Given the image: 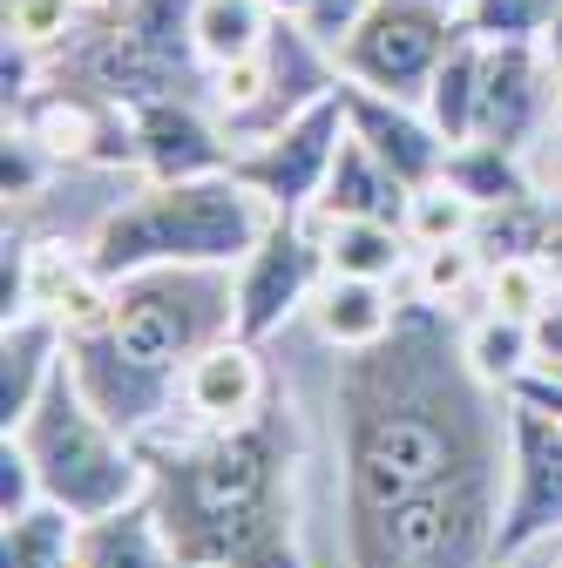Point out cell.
Instances as JSON below:
<instances>
[{
	"mask_svg": "<svg viewBox=\"0 0 562 568\" xmlns=\"http://www.w3.org/2000/svg\"><path fill=\"white\" fill-rule=\"evenodd\" d=\"M285 406L251 426H203L190 440L150 434V501L183 568H305L292 541V426Z\"/></svg>",
	"mask_w": 562,
	"mask_h": 568,
	"instance_id": "6da1fadb",
	"label": "cell"
},
{
	"mask_svg": "<svg viewBox=\"0 0 562 568\" xmlns=\"http://www.w3.org/2000/svg\"><path fill=\"white\" fill-rule=\"evenodd\" d=\"M271 224H278V210L238 170L150 183L96 224L89 264L109 284L129 271H150V264H231L238 271Z\"/></svg>",
	"mask_w": 562,
	"mask_h": 568,
	"instance_id": "7a4b0ae2",
	"label": "cell"
},
{
	"mask_svg": "<svg viewBox=\"0 0 562 568\" xmlns=\"http://www.w3.org/2000/svg\"><path fill=\"white\" fill-rule=\"evenodd\" d=\"M8 440H21V454L34 460V480H41V501L68 508L76 521L89 515H109V508H129L143 501L157 467H150V447L122 434V426L82 393L76 366H54L48 393L34 399V413L14 426Z\"/></svg>",
	"mask_w": 562,
	"mask_h": 568,
	"instance_id": "3957f363",
	"label": "cell"
},
{
	"mask_svg": "<svg viewBox=\"0 0 562 568\" xmlns=\"http://www.w3.org/2000/svg\"><path fill=\"white\" fill-rule=\"evenodd\" d=\"M102 325L129 359H143L157 373H177L210 352L218 338L238 332V277L231 264H150L109 284Z\"/></svg>",
	"mask_w": 562,
	"mask_h": 568,
	"instance_id": "277c9868",
	"label": "cell"
},
{
	"mask_svg": "<svg viewBox=\"0 0 562 568\" xmlns=\"http://www.w3.org/2000/svg\"><path fill=\"white\" fill-rule=\"evenodd\" d=\"M454 41H461V14L441 8V0H373L353 21V34L332 48V61H339V82L420 102Z\"/></svg>",
	"mask_w": 562,
	"mask_h": 568,
	"instance_id": "5b68a950",
	"label": "cell"
},
{
	"mask_svg": "<svg viewBox=\"0 0 562 568\" xmlns=\"http://www.w3.org/2000/svg\"><path fill=\"white\" fill-rule=\"evenodd\" d=\"M345 82L325 89L319 102H305L299 115H285L271 135H258L251 150H238V176L278 210V217H305V210H319V190L339 163V142H345Z\"/></svg>",
	"mask_w": 562,
	"mask_h": 568,
	"instance_id": "8992f818",
	"label": "cell"
},
{
	"mask_svg": "<svg viewBox=\"0 0 562 568\" xmlns=\"http://www.w3.org/2000/svg\"><path fill=\"white\" fill-rule=\"evenodd\" d=\"M555 541H562V419L509 393V494H502L495 561Z\"/></svg>",
	"mask_w": 562,
	"mask_h": 568,
	"instance_id": "52a82bcc",
	"label": "cell"
},
{
	"mask_svg": "<svg viewBox=\"0 0 562 568\" xmlns=\"http://www.w3.org/2000/svg\"><path fill=\"white\" fill-rule=\"evenodd\" d=\"M325 284V237H319V210L305 217H278L258 251L238 264V338L264 345L271 332H285L299 305Z\"/></svg>",
	"mask_w": 562,
	"mask_h": 568,
	"instance_id": "ba28073f",
	"label": "cell"
},
{
	"mask_svg": "<svg viewBox=\"0 0 562 568\" xmlns=\"http://www.w3.org/2000/svg\"><path fill=\"white\" fill-rule=\"evenodd\" d=\"M136 122V170L150 183H183V176H218L238 163V142L224 122H210L197 102L183 95H150V102H129Z\"/></svg>",
	"mask_w": 562,
	"mask_h": 568,
	"instance_id": "9c48e42d",
	"label": "cell"
},
{
	"mask_svg": "<svg viewBox=\"0 0 562 568\" xmlns=\"http://www.w3.org/2000/svg\"><path fill=\"white\" fill-rule=\"evenodd\" d=\"M474 135L509 142V150H535L549 135V61L535 41H488Z\"/></svg>",
	"mask_w": 562,
	"mask_h": 568,
	"instance_id": "30bf717a",
	"label": "cell"
},
{
	"mask_svg": "<svg viewBox=\"0 0 562 568\" xmlns=\"http://www.w3.org/2000/svg\"><path fill=\"white\" fill-rule=\"evenodd\" d=\"M345 122H353V135L367 142V150L400 176V183H434L448 170V150L454 142L434 129V115L420 102H400V95H380V89H353L345 82Z\"/></svg>",
	"mask_w": 562,
	"mask_h": 568,
	"instance_id": "8fae6325",
	"label": "cell"
},
{
	"mask_svg": "<svg viewBox=\"0 0 562 568\" xmlns=\"http://www.w3.org/2000/svg\"><path fill=\"white\" fill-rule=\"evenodd\" d=\"M183 413L197 426H251L258 413H271V373L258 359L251 338H218L210 352L183 366Z\"/></svg>",
	"mask_w": 562,
	"mask_h": 568,
	"instance_id": "7c38bea8",
	"label": "cell"
},
{
	"mask_svg": "<svg viewBox=\"0 0 562 568\" xmlns=\"http://www.w3.org/2000/svg\"><path fill=\"white\" fill-rule=\"evenodd\" d=\"M61 359H68L61 318H48V312L8 318V332H0V434H14V426L34 413V399L48 393Z\"/></svg>",
	"mask_w": 562,
	"mask_h": 568,
	"instance_id": "4fadbf2b",
	"label": "cell"
},
{
	"mask_svg": "<svg viewBox=\"0 0 562 568\" xmlns=\"http://www.w3.org/2000/svg\"><path fill=\"white\" fill-rule=\"evenodd\" d=\"M76 561L82 568H183L150 494H143V501H129V508L89 515L82 535H76Z\"/></svg>",
	"mask_w": 562,
	"mask_h": 568,
	"instance_id": "5bb4252c",
	"label": "cell"
},
{
	"mask_svg": "<svg viewBox=\"0 0 562 568\" xmlns=\"http://www.w3.org/2000/svg\"><path fill=\"white\" fill-rule=\"evenodd\" d=\"M407 203H413V183H400L367 142L345 129L339 142V163L319 190V217H380V224H407Z\"/></svg>",
	"mask_w": 562,
	"mask_h": 568,
	"instance_id": "9a60e30c",
	"label": "cell"
},
{
	"mask_svg": "<svg viewBox=\"0 0 562 568\" xmlns=\"http://www.w3.org/2000/svg\"><path fill=\"white\" fill-rule=\"evenodd\" d=\"M393 318H400V305H393V292H387L380 277H339V271H325V284L312 292V325L339 352L380 345L393 332Z\"/></svg>",
	"mask_w": 562,
	"mask_h": 568,
	"instance_id": "2e32d148",
	"label": "cell"
},
{
	"mask_svg": "<svg viewBox=\"0 0 562 568\" xmlns=\"http://www.w3.org/2000/svg\"><path fill=\"white\" fill-rule=\"evenodd\" d=\"M441 176H448V183H454V190H461L474 210H509V203H529V196H542L529 150H509V142H488V135H468V142H454Z\"/></svg>",
	"mask_w": 562,
	"mask_h": 568,
	"instance_id": "e0dca14e",
	"label": "cell"
},
{
	"mask_svg": "<svg viewBox=\"0 0 562 568\" xmlns=\"http://www.w3.org/2000/svg\"><path fill=\"white\" fill-rule=\"evenodd\" d=\"M325 237V271L339 277H400L413 264V237L407 224H380V217H319Z\"/></svg>",
	"mask_w": 562,
	"mask_h": 568,
	"instance_id": "ac0fdd59",
	"label": "cell"
},
{
	"mask_svg": "<svg viewBox=\"0 0 562 568\" xmlns=\"http://www.w3.org/2000/svg\"><path fill=\"white\" fill-rule=\"evenodd\" d=\"M271 28H278V8H271V0H197L190 34H197L203 75H210V68H231V61L264 54Z\"/></svg>",
	"mask_w": 562,
	"mask_h": 568,
	"instance_id": "d6986e66",
	"label": "cell"
},
{
	"mask_svg": "<svg viewBox=\"0 0 562 568\" xmlns=\"http://www.w3.org/2000/svg\"><path fill=\"white\" fill-rule=\"evenodd\" d=\"M481 75H488V41H474V34L461 28V41L441 54L428 95H420V109L434 115V129H441L448 142H468V135H474V115H481Z\"/></svg>",
	"mask_w": 562,
	"mask_h": 568,
	"instance_id": "ffe728a7",
	"label": "cell"
},
{
	"mask_svg": "<svg viewBox=\"0 0 562 568\" xmlns=\"http://www.w3.org/2000/svg\"><path fill=\"white\" fill-rule=\"evenodd\" d=\"M461 352H468V366L488 379V386H515L522 373H535V325L515 318V312H495L488 305L468 332H461Z\"/></svg>",
	"mask_w": 562,
	"mask_h": 568,
	"instance_id": "44dd1931",
	"label": "cell"
},
{
	"mask_svg": "<svg viewBox=\"0 0 562 568\" xmlns=\"http://www.w3.org/2000/svg\"><path fill=\"white\" fill-rule=\"evenodd\" d=\"M76 535L82 521L68 508L34 501L28 515L0 521V568H76Z\"/></svg>",
	"mask_w": 562,
	"mask_h": 568,
	"instance_id": "7402d4cb",
	"label": "cell"
},
{
	"mask_svg": "<svg viewBox=\"0 0 562 568\" xmlns=\"http://www.w3.org/2000/svg\"><path fill=\"white\" fill-rule=\"evenodd\" d=\"M488 284V257L474 251V237L461 244H428V251H413V298H428V305H461L468 292H481Z\"/></svg>",
	"mask_w": 562,
	"mask_h": 568,
	"instance_id": "603a6c76",
	"label": "cell"
},
{
	"mask_svg": "<svg viewBox=\"0 0 562 568\" xmlns=\"http://www.w3.org/2000/svg\"><path fill=\"white\" fill-rule=\"evenodd\" d=\"M474 224H481V210H474L448 176L420 183L413 203H407V237H413V251H428V244H461V237H474Z\"/></svg>",
	"mask_w": 562,
	"mask_h": 568,
	"instance_id": "cb8c5ba5",
	"label": "cell"
},
{
	"mask_svg": "<svg viewBox=\"0 0 562 568\" xmlns=\"http://www.w3.org/2000/svg\"><path fill=\"white\" fill-rule=\"evenodd\" d=\"M555 14H562V0H468L461 28L474 41H542Z\"/></svg>",
	"mask_w": 562,
	"mask_h": 568,
	"instance_id": "d4e9b609",
	"label": "cell"
},
{
	"mask_svg": "<svg viewBox=\"0 0 562 568\" xmlns=\"http://www.w3.org/2000/svg\"><path fill=\"white\" fill-rule=\"evenodd\" d=\"M82 28V8L76 0H8V34L14 41H28V48H54V41H68Z\"/></svg>",
	"mask_w": 562,
	"mask_h": 568,
	"instance_id": "484cf974",
	"label": "cell"
},
{
	"mask_svg": "<svg viewBox=\"0 0 562 568\" xmlns=\"http://www.w3.org/2000/svg\"><path fill=\"white\" fill-rule=\"evenodd\" d=\"M41 501V480H34V460L21 454V440L0 434V521H14Z\"/></svg>",
	"mask_w": 562,
	"mask_h": 568,
	"instance_id": "4316f807",
	"label": "cell"
},
{
	"mask_svg": "<svg viewBox=\"0 0 562 568\" xmlns=\"http://www.w3.org/2000/svg\"><path fill=\"white\" fill-rule=\"evenodd\" d=\"M48 163H54V156L14 122V129H8V150H0V183H8V196H28V190L48 176Z\"/></svg>",
	"mask_w": 562,
	"mask_h": 568,
	"instance_id": "83f0119b",
	"label": "cell"
},
{
	"mask_svg": "<svg viewBox=\"0 0 562 568\" xmlns=\"http://www.w3.org/2000/svg\"><path fill=\"white\" fill-rule=\"evenodd\" d=\"M367 8H373V0H305V14H299V21H305V34L332 54L345 34H353V21H360Z\"/></svg>",
	"mask_w": 562,
	"mask_h": 568,
	"instance_id": "f1b7e54d",
	"label": "cell"
},
{
	"mask_svg": "<svg viewBox=\"0 0 562 568\" xmlns=\"http://www.w3.org/2000/svg\"><path fill=\"white\" fill-rule=\"evenodd\" d=\"M529 163H535V183H542L549 196H562V129H549V135L535 142Z\"/></svg>",
	"mask_w": 562,
	"mask_h": 568,
	"instance_id": "f546056e",
	"label": "cell"
},
{
	"mask_svg": "<svg viewBox=\"0 0 562 568\" xmlns=\"http://www.w3.org/2000/svg\"><path fill=\"white\" fill-rule=\"evenodd\" d=\"M535 48H542V61H549L555 75H562V14H555V21L542 28V41H535Z\"/></svg>",
	"mask_w": 562,
	"mask_h": 568,
	"instance_id": "4dcf8cb0",
	"label": "cell"
},
{
	"mask_svg": "<svg viewBox=\"0 0 562 568\" xmlns=\"http://www.w3.org/2000/svg\"><path fill=\"white\" fill-rule=\"evenodd\" d=\"M549 264L562 271V196H549Z\"/></svg>",
	"mask_w": 562,
	"mask_h": 568,
	"instance_id": "1f68e13d",
	"label": "cell"
},
{
	"mask_svg": "<svg viewBox=\"0 0 562 568\" xmlns=\"http://www.w3.org/2000/svg\"><path fill=\"white\" fill-rule=\"evenodd\" d=\"M495 568H562V555H555V548H529V555H515V561H495Z\"/></svg>",
	"mask_w": 562,
	"mask_h": 568,
	"instance_id": "d6a6232c",
	"label": "cell"
},
{
	"mask_svg": "<svg viewBox=\"0 0 562 568\" xmlns=\"http://www.w3.org/2000/svg\"><path fill=\"white\" fill-rule=\"evenodd\" d=\"M441 8H454V14H461V8H468V0H441Z\"/></svg>",
	"mask_w": 562,
	"mask_h": 568,
	"instance_id": "836d02e7",
	"label": "cell"
},
{
	"mask_svg": "<svg viewBox=\"0 0 562 568\" xmlns=\"http://www.w3.org/2000/svg\"><path fill=\"white\" fill-rule=\"evenodd\" d=\"M76 568H82V561H76Z\"/></svg>",
	"mask_w": 562,
	"mask_h": 568,
	"instance_id": "e575fe53",
	"label": "cell"
}]
</instances>
